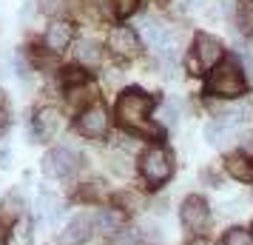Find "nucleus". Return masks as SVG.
Instances as JSON below:
<instances>
[{
	"label": "nucleus",
	"mask_w": 253,
	"mask_h": 245,
	"mask_svg": "<svg viewBox=\"0 0 253 245\" xmlns=\"http://www.w3.org/2000/svg\"><path fill=\"white\" fill-rule=\"evenodd\" d=\"M43 6H46V12H60L63 9V0H43Z\"/></svg>",
	"instance_id": "24"
},
{
	"label": "nucleus",
	"mask_w": 253,
	"mask_h": 245,
	"mask_svg": "<svg viewBox=\"0 0 253 245\" xmlns=\"http://www.w3.org/2000/svg\"><path fill=\"white\" fill-rule=\"evenodd\" d=\"M242 63H245V69H248V74L253 77V57H251V54H242Z\"/></svg>",
	"instance_id": "25"
},
{
	"label": "nucleus",
	"mask_w": 253,
	"mask_h": 245,
	"mask_svg": "<svg viewBox=\"0 0 253 245\" xmlns=\"http://www.w3.org/2000/svg\"><path fill=\"white\" fill-rule=\"evenodd\" d=\"M91 225H94V222H91V217H88V214H77V217L66 225V231H63V237H60V240H63L66 245H80V243H85V240H88Z\"/></svg>",
	"instance_id": "9"
},
{
	"label": "nucleus",
	"mask_w": 253,
	"mask_h": 245,
	"mask_svg": "<svg viewBox=\"0 0 253 245\" xmlns=\"http://www.w3.org/2000/svg\"><path fill=\"white\" fill-rule=\"evenodd\" d=\"M245 92H248V80H245L242 69L233 60L219 63L216 69H213V74L208 77V94H213V97L233 100V97H242Z\"/></svg>",
	"instance_id": "2"
},
{
	"label": "nucleus",
	"mask_w": 253,
	"mask_h": 245,
	"mask_svg": "<svg viewBox=\"0 0 253 245\" xmlns=\"http://www.w3.org/2000/svg\"><path fill=\"white\" fill-rule=\"evenodd\" d=\"M0 245H3V243H0Z\"/></svg>",
	"instance_id": "29"
},
{
	"label": "nucleus",
	"mask_w": 253,
	"mask_h": 245,
	"mask_svg": "<svg viewBox=\"0 0 253 245\" xmlns=\"http://www.w3.org/2000/svg\"><path fill=\"white\" fill-rule=\"evenodd\" d=\"M77 60L85 63V66H100L103 51H100V46H97L94 40H80V43H77Z\"/></svg>",
	"instance_id": "16"
},
{
	"label": "nucleus",
	"mask_w": 253,
	"mask_h": 245,
	"mask_svg": "<svg viewBox=\"0 0 253 245\" xmlns=\"http://www.w3.org/2000/svg\"><path fill=\"white\" fill-rule=\"evenodd\" d=\"M74 168H77V157L69 148H51L43 157V171L48 177H69Z\"/></svg>",
	"instance_id": "7"
},
{
	"label": "nucleus",
	"mask_w": 253,
	"mask_h": 245,
	"mask_svg": "<svg viewBox=\"0 0 253 245\" xmlns=\"http://www.w3.org/2000/svg\"><path fill=\"white\" fill-rule=\"evenodd\" d=\"M111 3H114L117 17H128V14H134L137 12V6H139V0H111Z\"/></svg>",
	"instance_id": "21"
},
{
	"label": "nucleus",
	"mask_w": 253,
	"mask_h": 245,
	"mask_svg": "<svg viewBox=\"0 0 253 245\" xmlns=\"http://www.w3.org/2000/svg\"><path fill=\"white\" fill-rule=\"evenodd\" d=\"M77 129H80L85 137H91V140L103 137L105 131H108V114H105V108L100 103L85 105L83 114L77 117Z\"/></svg>",
	"instance_id": "5"
},
{
	"label": "nucleus",
	"mask_w": 253,
	"mask_h": 245,
	"mask_svg": "<svg viewBox=\"0 0 253 245\" xmlns=\"http://www.w3.org/2000/svg\"><path fill=\"white\" fill-rule=\"evenodd\" d=\"M108 46L114 51L117 57H134L139 51V37L134 29H128V26H117L114 32L108 35Z\"/></svg>",
	"instance_id": "8"
},
{
	"label": "nucleus",
	"mask_w": 253,
	"mask_h": 245,
	"mask_svg": "<svg viewBox=\"0 0 253 245\" xmlns=\"http://www.w3.org/2000/svg\"><path fill=\"white\" fill-rule=\"evenodd\" d=\"M154 111V97L142 89H126L117 100V120L126 129H148V114Z\"/></svg>",
	"instance_id": "1"
},
{
	"label": "nucleus",
	"mask_w": 253,
	"mask_h": 245,
	"mask_svg": "<svg viewBox=\"0 0 253 245\" xmlns=\"http://www.w3.org/2000/svg\"><path fill=\"white\" fill-rule=\"evenodd\" d=\"M35 131L40 140H48L54 131H57V111H51V108H43V111H37L35 117Z\"/></svg>",
	"instance_id": "13"
},
{
	"label": "nucleus",
	"mask_w": 253,
	"mask_h": 245,
	"mask_svg": "<svg viewBox=\"0 0 253 245\" xmlns=\"http://www.w3.org/2000/svg\"><path fill=\"white\" fill-rule=\"evenodd\" d=\"M71 37H74V26L57 20V23L48 26V32H46V46L51 49V51H63V49L71 43Z\"/></svg>",
	"instance_id": "10"
},
{
	"label": "nucleus",
	"mask_w": 253,
	"mask_h": 245,
	"mask_svg": "<svg viewBox=\"0 0 253 245\" xmlns=\"http://www.w3.org/2000/svg\"><path fill=\"white\" fill-rule=\"evenodd\" d=\"M142 37L148 40L154 49H162L165 43H171V35H168V26L160 23V20H154V17H148L145 23H142Z\"/></svg>",
	"instance_id": "11"
},
{
	"label": "nucleus",
	"mask_w": 253,
	"mask_h": 245,
	"mask_svg": "<svg viewBox=\"0 0 253 245\" xmlns=\"http://www.w3.org/2000/svg\"><path fill=\"white\" fill-rule=\"evenodd\" d=\"M37 208H40V217H43L46 222H57V217H60V211H63V205H60V199L54 197V194H48V191H40Z\"/></svg>",
	"instance_id": "14"
},
{
	"label": "nucleus",
	"mask_w": 253,
	"mask_h": 245,
	"mask_svg": "<svg viewBox=\"0 0 253 245\" xmlns=\"http://www.w3.org/2000/svg\"><path fill=\"white\" fill-rule=\"evenodd\" d=\"M100 225H103L105 231H117V228L123 225V214H120V211H114V208L103 211V214H100Z\"/></svg>",
	"instance_id": "19"
},
{
	"label": "nucleus",
	"mask_w": 253,
	"mask_h": 245,
	"mask_svg": "<svg viewBox=\"0 0 253 245\" xmlns=\"http://www.w3.org/2000/svg\"><path fill=\"white\" fill-rule=\"evenodd\" d=\"M162 120H165V126H176V105L168 103L162 108Z\"/></svg>",
	"instance_id": "22"
},
{
	"label": "nucleus",
	"mask_w": 253,
	"mask_h": 245,
	"mask_svg": "<svg viewBox=\"0 0 253 245\" xmlns=\"http://www.w3.org/2000/svg\"><path fill=\"white\" fill-rule=\"evenodd\" d=\"M179 217H182V225L188 228V231L202 234L205 225H208V220H211V211H208V202L202 197H188L182 202Z\"/></svg>",
	"instance_id": "6"
},
{
	"label": "nucleus",
	"mask_w": 253,
	"mask_h": 245,
	"mask_svg": "<svg viewBox=\"0 0 253 245\" xmlns=\"http://www.w3.org/2000/svg\"><path fill=\"white\" fill-rule=\"evenodd\" d=\"M0 214H6V220H14L17 214H20V197L17 194H6V199L0 202Z\"/></svg>",
	"instance_id": "18"
},
{
	"label": "nucleus",
	"mask_w": 253,
	"mask_h": 245,
	"mask_svg": "<svg viewBox=\"0 0 253 245\" xmlns=\"http://www.w3.org/2000/svg\"><path fill=\"white\" fill-rule=\"evenodd\" d=\"M157 3H160V6H165V3H171V0H157Z\"/></svg>",
	"instance_id": "28"
},
{
	"label": "nucleus",
	"mask_w": 253,
	"mask_h": 245,
	"mask_svg": "<svg viewBox=\"0 0 253 245\" xmlns=\"http://www.w3.org/2000/svg\"><path fill=\"white\" fill-rule=\"evenodd\" d=\"M88 80V74H85V71L83 69H77V66H74V69H63V83H66V86H77V83H85Z\"/></svg>",
	"instance_id": "20"
},
{
	"label": "nucleus",
	"mask_w": 253,
	"mask_h": 245,
	"mask_svg": "<svg viewBox=\"0 0 253 245\" xmlns=\"http://www.w3.org/2000/svg\"><path fill=\"white\" fill-rule=\"evenodd\" d=\"M114 245H137V234H131V231L117 234V243Z\"/></svg>",
	"instance_id": "23"
},
{
	"label": "nucleus",
	"mask_w": 253,
	"mask_h": 245,
	"mask_svg": "<svg viewBox=\"0 0 253 245\" xmlns=\"http://www.w3.org/2000/svg\"><path fill=\"white\" fill-rule=\"evenodd\" d=\"M222 245H253V234L245 231V228H230V231L225 234Z\"/></svg>",
	"instance_id": "17"
},
{
	"label": "nucleus",
	"mask_w": 253,
	"mask_h": 245,
	"mask_svg": "<svg viewBox=\"0 0 253 245\" xmlns=\"http://www.w3.org/2000/svg\"><path fill=\"white\" fill-rule=\"evenodd\" d=\"M228 171H230V177L245 180V183H251L253 180V163H248L245 154H230L228 157Z\"/></svg>",
	"instance_id": "15"
},
{
	"label": "nucleus",
	"mask_w": 253,
	"mask_h": 245,
	"mask_svg": "<svg viewBox=\"0 0 253 245\" xmlns=\"http://www.w3.org/2000/svg\"><path fill=\"white\" fill-rule=\"evenodd\" d=\"M230 137H233V126L225 123V120H216V123L205 126V140L211 143V146H216V148H225Z\"/></svg>",
	"instance_id": "12"
},
{
	"label": "nucleus",
	"mask_w": 253,
	"mask_h": 245,
	"mask_svg": "<svg viewBox=\"0 0 253 245\" xmlns=\"http://www.w3.org/2000/svg\"><path fill=\"white\" fill-rule=\"evenodd\" d=\"M185 3H188V6H194V9H196V6H202L205 0H185Z\"/></svg>",
	"instance_id": "27"
},
{
	"label": "nucleus",
	"mask_w": 253,
	"mask_h": 245,
	"mask_svg": "<svg viewBox=\"0 0 253 245\" xmlns=\"http://www.w3.org/2000/svg\"><path fill=\"white\" fill-rule=\"evenodd\" d=\"M245 148H253V131H248V134H245Z\"/></svg>",
	"instance_id": "26"
},
{
	"label": "nucleus",
	"mask_w": 253,
	"mask_h": 245,
	"mask_svg": "<svg viewBox=\"0 0 253 245\" xmlns=\"http://www.w3.org/2000/svg\"><path fill=\"white\" fill-rule=\"evenodd\" d=\"M219 57H222V43H219L213 35H196L194 40V69H211V66H216Z\"/></svg>",
	"instance_id": "4"
},
{
	"label": "nucleus",
	"mask_w": 253,
	"mask_h": 245,
	"mask_svg": "<svg viewBox=\"0 0 253 245\" xmlns=\"http://www.w3.org/2000/svg\"><path fill=\"white\" fill-rule=\"evenodd\" d=\"M139 168H142V177L148 180L151 186H160V183H165L171 177L173 160L162 146H154V148H148V151L142 154V165Z\"/></svg>",
	"instance_id": "3"
}]
</instances>
